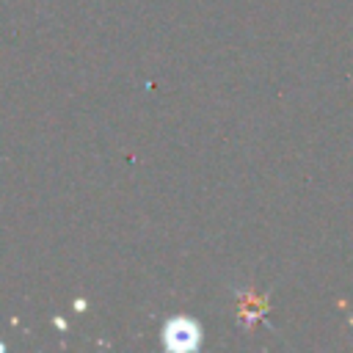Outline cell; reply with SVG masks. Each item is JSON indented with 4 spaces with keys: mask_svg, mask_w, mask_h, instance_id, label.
<instances>
[{
    "mask_svg": "<svg viewBox=\"0 0 353 353\" xmlns=\"http://www.w3.org/2000/svg\"><path fill=\"white\" fill-rule=\"evenodd\" d=\"M196 331H199L196 325H190V323H185V320H174V323L168 325V331H165V339H168L171 347H188V345H193V342L199 339Z\"/></svg>",
    "mask_w": 353,
    "mask_h": 353,
    "instance_id": "obj_1",
    "label": "cell"
}]
</instances>
